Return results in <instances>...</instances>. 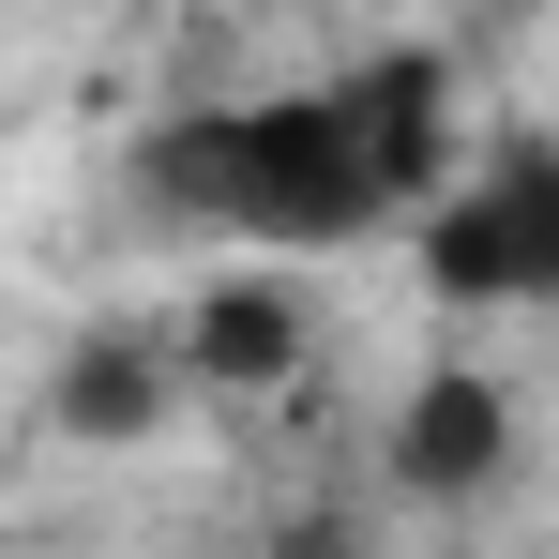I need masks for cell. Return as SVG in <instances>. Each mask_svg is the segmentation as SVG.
Here are the masks:
<instances>
[{
  "mask_svg": "<svg viewBox=\"0 0 559 559\" xmlns=\"http://www.w3.org/2000/svg\"><path fill=\"white\" fill-rule=\"evenodd\" d=\"M287 559H364V545H333V530H302V545H287Z\"/></svg>",
  "mask_w": 559,
  "mask_h": 559,
  "instance_id": "obj_7",
  "label": "cell"
},
{
  "mask_svg": "<svg viewBox=\"0 0 559 559\" xmlns=\"http://www.w3.org/2000/svg\"><path fill=\"white\" fill-rule=\"evenodd\" d=\"M136 182L197 212V227H258V242H364L393 182L364 167V136H348V106L333 92H273V106H182L152 152H136Z\"/></svg>",
  "mask_w": 559,
  "mask_h": 559,
  "instance_id": "obj_1",
  "label": "cell"
},
{
  "mask_svg": "<svg viewBox=\"0 0 559 559\" xmlns=\"http://www.w3.org/2000/svg\"><path fill=\"white\" fill-rule=\"evenodd\" d=\"M424 287L439 302H559V152L514 136L484 182L424 212Z\"/></svg>",
  "mask_w": 559,
  "mask_h": 559,
  "instance_id": "obj_2",
  "label": "cell"
},
{
  "mask_svg": "<svg viewBox=\"0 0 559 559\" xmlns=\"http://www.w3.org/2000/svg\"><path fill=\"white\" fill-rule=\"evenodd\" d=\"M152 408H167V364L121 348V333H92V348L61 364V424H76V439H136Z\"/></svg>",
  "mask_w": 559,
  "mask_h": 559,
  "instance_id": "obj_6",
  "label": "cell"
},
{
  "mask_svg": "<svg viewBox=\"0 0 559 559\" xmlns=\"http://www.w3.org/2000/svg\"><path fill=\"white\" fill-rule=\"evenodd\" d=\"M182 348H197V378H227V393H273V378L302 364V302H287L273 273H227L182 318Z\"/></svg>",
  "mask_w": 559,
  "mask_h": 559,
  "instance_id": "obj_5",
  "label": "cell"
},
{
  "mask_svg": "<svg viewBox=\"0 0 559 559\" xmlns=\"http://www.w3.org/2000/svg\"><path fill=\"white\" fill-rule=\"evenodd\" d=\"M333 106H348L364 167L393 182V212H408V197H439V106H454V76H439L424 46H378V61H348V76H333Z\"/></svg>",
  "mask_w": 559,
  "mask_h": 559,
  "instance_id": "obj_4",
  "label": "cell"
},
{
  "mask_svg": "<svg viewBox=\"0 0 559 559\" xmlns=\"http://www.w3.org/2000/svg\"><path fill=\"white\" fill-rule=\"evenodd\" d=\"M514 468V393L484 364H439L408 408H393V484H424V499H484Z\"/></svg>",
  "mask_w": 559,
  "mask_h": 559,
  "instance_id": "obj_3",
  "label": "cell"
}]
</instances>
